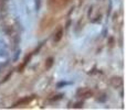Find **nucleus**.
Masks as SVG:
<instances>
[{
  "label": "nucleus",
  "mask_w": 126,
  "mask_h": 110,
  "mask_svg": "<svg viewBox=\"0 0 126 110\" xmlns=\"http://www.w3.org/2000/svg\"><path fill=\"white\" fill-rule=\"evenodd\" d=\"M111 85L114 88H118V87L123 86V79L121 77H114L111 79Z\"/></svg>",
  "instance_id": "f257e3e1"
},
{
  "label": "nucleus",
  "mask_w": 126,
  "mask_h": 110,
  "mask_svg": "<svg viewBox=\"0 0 126 110\" xmlns=\"http://www.w3.org/2000/svg\"><path fill=\"white\" fill-rule=\"evenodd\" d=\"M32 100V97H24L22 99H20L18 102H16L13 107H18V106H24V105H28L29 102Z\"/></svg>",
  "instance_id": "f03ea898"
},
{
  "label": "nucleus",
  "mask_w": 126,
  "mask_h": 110,
  "mask_svg": "<svg viewBox=\"0 0 126 110\" xmlns=\"http://www.w3.org/2000/svg\"><path fill=\"white\" fill-rule=\"evenodd\" d=\"M79 94H82V96H83V97H85V98H89L90 96L93 95V93H92L91 89H87V88L81 89V90L79 91Z\"/></svg>",
  "instance_id": "7ed1b4c3"
},
{
  "label": "nucleus",
  "mask_w": 126,
  "mask_h": 110,
  "mask_svg": "<svg viewBox=\"0 0 126 110\" xmlns=\"http://www.w3.org/2000/svg\"><path fill=\"white\" fill-rule=\"evenodd\" d=\"M62 37H63V29H59V31L54 34V42L55 43H58V42L61 41Z\"/></svg>",
  "instance_id": "20e7f679"
},
{
  "label": "nucleus",
  "mask_w": 126,
  "mask_h": 110,
  "mask_svg": "<svg viewBox=\"0 0 126 110\" xmlns=\"http://www.w3.org/2000/svg\"><path fill=\"white\" fill-rule=\"evenodd\" d=\"M52 65H53V58L52 57L48 58V60H47V63H46V68L47 69L51 68V66H52Z\"/></svg>",
  "instance_id": "39448f33"
},
{
  "label": "nucleus",
  "mask_w": 126,
  "mask_h": 110,
  "mask_svg": "<svg viewBox=\"0 0 126 110\" xmlns=\"http://www.w3.org/2000/svg\"><path fill=\"white\" fill-rule=\"evenodd\" d=\"M73 107H74V108H82L83 104H82V102H79V104H76L75 106H73Z\"/></svg>",
  "instance_id": "423d86ee"
}]
</instances>
